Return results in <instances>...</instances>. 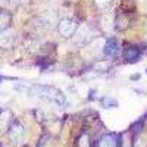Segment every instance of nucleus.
Returning a JSON list of instances; mask_svg holds the SVG:
<instances>
[{
    "instance_id": "obj_1",
    "label": "nucleus",
    "mask_w": 147,
    "mask_h": 147,
    "mask_svg": "<svg viewBox=\"0 0 147 147\" xmlns=\"http://www.w3.org/2000/svg\"><path fill=\"white\" fill-rule=\"evenodd\" d=\"M31 91L35 96H38L40 99L50 102V103L56 105L57 107H65V105H66L63 93L55 87H50V85H32Z\"/></svg>"
},
{
    "instance_id": "obj_2",
    "label": "nucleus",
    "mask_w": 147,
    "mask_h": 147,
    "mask_svg": "<svg viewBox=\"0 0 147 147\" xmlns=\"http://www.w3.org/2000/svg\"><path fill=\"white\" fill-rule=\"evenodd\" d=\"M93 31L90 27H80L75 34H74V43H75L77 46H85V44H88L90 40L93 38Z\"/></svg>"
},
{
    "instance_id": "obj_3",
    "label": "nucleus",
    "mask_w": 147,
    "mask_h": 147,
    "mask_svg": "<svg viewBox=\"0 0 147 147\" xmlns=\"http://www.w3.org/2000/svg\"><path fill=\"white\" fill-rule=\"evenodd\" d=\"M96 147H122V138L118 134H105L99 138Z\"/></svg>"
},
{
    "instance_id": "obj_4",
    "label": "nucleus",
    "mask_w": 147,
    "mask_h": 147,
    "mask_svg": "<svg viewBox=\"0 0 147 147\" xmlns=\"http://www.w3.org/2000/svg\"><path fill=\"white\" fill-rule=\"evenodd\" d=\"M59 32L62 34L63 37H71L75 34V31L78 30V24L75 21H72V19H62L59 22V27H57Z\"/></svg>"
},
{
    "instance_id": "obj_5",
    "label": "nucleus",
    "mask_w": 147,
    "mask_h": 147,
    "mask_svg": "<svg viewBox=\"0 0 147 147\" xmlns=\"http://www.w3.org/2000/svg\"><path fill=\"white\" fill-rule=\"evenodd\" d=\"M118 50H119V43H118V40L109 38V40L106 41V44H105V55L109 56V57H112V56H115V55L118 53Z\"/></svg>"
},
{
    "instance_id": "obj_6",
    "label": "nucleus",
    "mask_w": 147,
    "mask_h": 147,
    "mask_svg": "<svg viewBox=\"0 0 147 147\" xmlns=\"http://www.w3.org/2000/svg\"><path fill=\"white\" fill-rule=\"evenodd\" d=\"M9 137H10V140H13V143L24 137V128H22V125L19 124V122H13V124L10 125Z\"/></svg>"
},
{
    "instance_id": "obj_7",
    "label": "nucleus",
    "mask_w": 147,
    "mask_h": 147,
    "mask_svg": "<svg viewBox=\"0 0 147 147\" xmlns=\"http://www.w3.org/2000/svg\"><path fill=\"white\" fill-rule=\"evenodd\" d=\"M124 57L127 60H129V62H132V60H137L140 57V49L136 47V46H129L127 47V50L124 52Z\"/></svg>"
},
{
    "instance_id": "obj_8",
    "label": "nucleus",
    "mask_w": 147,
    "mask_h": 147,
    "mask_svg": "<svg viewBox=\"0 0 147 147\" xmlns=\"http://www.w3.org/2000/svg\"><path fill=\"white\" fill-rule=\"evenodd\" d=\"M102 105L105 107H116L118 106V102L115 99H109V97H103L102 99Z\"/></svg>"
},
{
    "instance_id": "obj_9",
    "label": "nucleus",
    "mask_w": 147,
    "mask_h": 147,
    "mask_svg": "<svg viewBox=\"0 0 147 147\" xmlns=\"http://www.w3.org/2000/svg\"><path fill=\"white\" fill-rule=\"evenodd\" d=\"M143 124H144V119L137 121L136 124L132 125V132H134V134H138V132L141 131V128H143Z\"/></svg>"
},
{
    "instance_id": "obj_10",
    "label": "nucleus",
    "mask_w": 147,
    "mask_h": 147,
    "mask_svg": "<svg viewBox=\"0 0 147 147\" xmlns=\"http://www.w3.org/2000/svg\"><path fill=\"white\" fill-rule=\"evenodd\" d=\"M47 140H50V137H49V136H43L41 140H40V143H38V147H44L47 144Z\"/></svg>"
},
{
    "instance_id": "obj_11",
    "label": "nucleus",
    "mask_w": 147,
    "mask_h": 147,
    "mask_svg": "<svg viewBox=\"0 0 147 147\" xmlns=\"http://www.w3.org/2000/svg\"><path fill=\"white\" fill-rule=\"evenodd\" d=\"M96 3H99L100 6H105V5L110 3V0H96Z\"/></svg>"
},
{
    "instance_id": "obj_12",
    "label": "nucleus",
    "mask_w": 147,
    "mask_h": 147,
    "mask_svg": "<svg viewBox=\"0 0 147 147\" xmlns=\"http://www.w3.org/2000/svg\"><path fill=\"white\" fill-rule=\"evenodd\" d=\"M140 78V75H134V77H131V80H138Z\"/></svg>"
},
{
    "instance_id": "obj_13",
    "label": "nucleus",
    "mask_w": 147,
    "mask_h": 147,
    "mask_svg": "<svg viewBox=\"0 0 147 147\" xmlns=\"http://www.w3.org/2000/svg\"><path fill=\"white\" fill-rule=\"evenodd\" d=\"M0 113H2V109H0Z\"/></svg>"
},
{
    "instance_id": "obj_14",
    "label": "nucleus",
    "mask_w": 147,
    "mask_h": 147,
    "mask_svg": "<svg viewBox=\"0 0 147 147\" xmlns=\"http://www.w3.org/2000/svg\"><path fill=\"white\" fill-rule=\"evenodd\" d=\"M146 74H147V69H146Z\"/></svg>"
}]
</instances>
